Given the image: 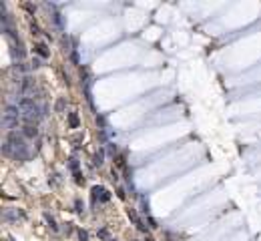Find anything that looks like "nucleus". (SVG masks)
<instances>
[{
  "label": "nucleus",
  "instance_id": "8",
  "mask_svg": "<svg viewBox=\"0 0 261 241\" xmlns=\"http://www.w3.org/2000/svg\"><path fill=\"white\" fill-rule=\"evenodd\" d=\"M101 163H102V155H101V153H98V155H97V157H95V165H101Z\"/></svg>",
  "mask_w": 261,
  "mask_h": 241
},
{
  "label": "nucleus",
  "instance_id": "7",
  "mask_svg": "<svg viewBox=\"0 0 261 241\" xmlns=\"http://www.w3.org/2000/svg\"><path fill=\"white\" fill-rule=\"evenodd\" d=\"M28 88H30V80L24 78V83H22V91H28Z\"/></svg>",
  "mask_w": 261,
  "mask_h": 241
},
{
  "label": "nucleus",
  "instance_id": "9",
  "mask_svg": "<svg viewBox=\"0 0 261 241\" xmlns=\"http://www.w3.org/2000/svg\"><path fill=\"white\" fill-rule=\"evenodd\" d=\"M79 237H80V241H87V239H88V235L84 233V231H80V233H79Z\"/></svg>",
  "mask_w": 261,
  "mask_h": 241
},
{
  "label": "nucleus",
  "instance_id": "2",
  "mask_svg": "<svg viewBox=\"0 0 261 241\" xmlns=\"http://www.w3.org/2000/svg\"><path fill=\"white\" fill-rule=\"evenodd\" d=\"M18 109H20V113H22L24 121H30V119H34V117L38 115V107L34 105L32 99H22L18 103Z\"/></svg>",
  "mask_w": 261,
  "mask_h": 241
},
{
  "label": "nucleus",
  "instance_id": "3",
  "mask_svg": "<svg viewBox=\"0 0 261 241\" xmlns=\"http://www.w3.org/2000/svg\"><path fill=\"white\" fill-rule=\"evenodd\" d=\"M36 135H38V129H36V127H32V125H26V127H24V137H36Z\"/></svg>",
  "mask_w": 261,
  "mask_h": 241
},
{
  "label": "nucleus",
  "instance_id": "6",
  "mask_svg": "<svg viewBox=\"0 0 261 241\" xmlns=\"http://www.w3.org/2000/svg\"><path fill=\"white\" fill-rule=\"evenodd\" d=\"M62 109H65V100L61 99V100L56 103V111H58V113H62Z\"/></svg>",
  "mask_w": 261,
  "mask_h": 241
},
{
  "label": "nucleus",
  "instance_id": "10",
  "mask_svg": "<svg viewBox=\"0 0 261 241\" xmlns=\"http://www.w3.org/2000/svg\"><path fill=\"white\" fill-rule=\"evenodd\" d=\"M76 167H79V165H76V161H74V159H70V169H72V171H74Z\"/></svg>",
  "mask_w": 261,
  "mask_h": 241
},
{
  "label": "nucleus",
  "instance_id": "1",
  "mask_svg": "<svg viewBox=\"0 0 261 241\" xmlns=\"http://www.w3.org/2000/svg\"><path fill=\"white\" fill-rule=\"evenodd\" d=\"M18 107H14V105H8L6 109H4V115H2V127L4 129H14L16 123H18Z\"/></svg>",
  "mask_w": 261,
  "mask_h": 241
},
{
  "label": "nucleus",
  "instance_id": "5",
  "mask_svg": "<svg viewBox=\"0 0 261 241\" xmlns=\"http://www.w3.org/2000/svg\"><path fill=\"white\" fill-rule=\"evenodd\" d=\"M68 121H70V127H72V129H76V127H79V117H76L74 113H70V117H68Z\"/></svg>",
  "mask_w": 261,
  "mask_h": 241
},
{
  "label": "nucleus",
  "instance_id": "4",
  "mask_svg": "<svg viewBox=\"0 0 261 241\" xmlns=\"http://www.w3.org/2000/svg\"><path fill=\"white\" fill-rule=\"evenodd\" d=\"M36 52L40 54L42 58H48V50H46V46H44V44H38V46H36Z\"/></svg>",
  "mask_w": 261,
  "mask_h": 241
}]
</instances>
